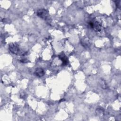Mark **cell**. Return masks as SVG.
I'll return each mask as SVG.
<instances>
[{"label":"cell","mask_w":121,"mask_h":121,"mask_svg":"<svg viewBox=\"0 0 121 121\" xmlns=\"http://www.w3.org/2000/svg\"><path fill=\"white\" fill-rule=\"evenodd\" d=\"M89 26L95 31L99 32L101 30L102 25L101 24L96 20H92L88 22Z\"/></svg>","instance_id":"1"},{"label":"cell","mask_w":121,"mask_h":121,"mask_svg":"<svg viewBox=\"0 0 121 121\" xmlns=\"http://www.w3.org/2000/svg\"><path fill=\"white\" fill-rule=\"evenodd\" d=\"M9 49L10 52L15 54H18L20 53V48L19 45L15 43H9Z\"/></svg>","instance_id":"2"},{"label":"cell","mask_w":121,"mask_h":121,"mask_svg":"<svg viewBox=\"0 0 121 121\" xmlns=\"http://www.w3.org/2000/svg\"><path fill=\"white\" fill-rule=\"evenodd\" d=\"M37 15L42 19L46 20L49 17L48 12L44 9H39L37 11Z\"/></svg>","instance_id":"3"},{"label":"cell","mask_w":121,"mask_h":121,"mask_svg":"<svg viewBox=\"0 0 121 121\" xmlns=\"http://www.w3.org/2000/svg\"><path fill=\"white\" fill-rule=\"evenodd\" d=\"M34 74L38 77H42L44 75V71L42 68H38L35 70Z\"/></svg>","instance_id":"4"},{"label":"cell","mask_w":121,"mask_h":121,"mask_svg":"<svg viewBox=\"0 0 121 121\" xmlns=\"http://www.w3.org/2000/svg\"><path fill=\"white\" fill-rule=\"evenodd\" d=\"M59 58L62 60L63 64L66 65L67 64V63L68 62V60L67 58L66 57V56L65 55H64L63 54H61L59 56Z\"/></svg>","instance_id":"5"},{"label":"cell","mask_w":121,"mask_h":121,"mask_svg":"<svg viewBox=\"0 0 121 121\" xmlns=\"http://www.w3.org/2000/svg\"><path fill=\"white\" fill-rule=\"evenodd\" d=\"M116 6L118 8H120L121 7V1H115Z\"/></svg>","instance_id":"6"},{"label":"cell","mask_w":121,"mask_h":121,"mask_svg":"<svg viewBox=\"0 0 121 121\" xmlns=\"http://www.w3.org/2000/svg\"><path fill=\"white\" fill-rule=\"evenodd\" d=\"M20 61H21L22 62H23V63H26L27 62V60L26 59H22L21 60H20Z\"/></svg>","instance_id":"7"}]
</instances>
